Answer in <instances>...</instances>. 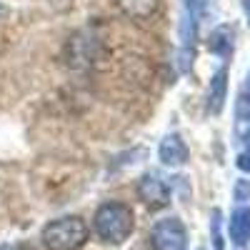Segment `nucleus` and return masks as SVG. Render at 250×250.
<instances>
[{
    "label": "nucleus",
    "instance_id": "obj_14",
    "mask_svg": "<svg viewBox=\"0 0 250 250\" xmlns=\"http://www.w3.org/2000/svg\"><path fill=\"white\" fill-rule=\"evenodd\" d=\"M243 8H245V15H248V23H250V0H243Z\"/></svg>",
    "mask_w": 250,
    "mask_h": 250
},
{
    "label": "nucleus",
    "instance_id": "obj_11",
    "mask_svg": "<svg viewBox=\"0 0 250 250\" xmlns=\"http://www.w3.org/2000/svg\"><path fill=\"white\" fill-rule=\"evenodd\" d=\"M248 198H250V180H238V185H235V200L243 203Z\"/></svg>",
    "mask_w": 250,
    "mask_h": 250
},
{
    "label": "nucleus",
    "instance_id": "obj_6",
    "mask_svg": "<svg viewBox=\"0 0 250 250\" xmlns=\"http://www.w3.org/2000/svg\"><path fill=\"white\" fill-rule=\"evenodd\" d=\"M160 160L163 165H170V168H178V165H183L188 160V145L180 140V135H168V138H163L160 143Z\"/></svg>",
    "mask_w": 250,
    "mask_h": 250
},
{
    "label": "nucleus",
    "instance_id": "obj_2",
    "mask_svg": "<svg viewBox=\"0 0 250 250\" xmlns=\"http://www.w3.org/2000/svg\"><path fill=\"white\" fill-rule=\"evenodd\" d=\"M88 235L90 230L85 220L78 215H65V218L50 220L40 233V240L48 250H80L88 243Z\"/></svg>",
    "mask_w": 250,
    "mask_h": 250
},
{
    "label": "nucleus",
    "instance_id": "obj_5",
    "mask_svg": "<svg viewBox=\"0 0 250 250\" xmlns=\"http://www.w3.org/2000/svg\"><path fill=\"white\" fill-rule=\"evenodd\" d=\"M115 5L130 20H150L160 10L163 0H115Z\"/></svg>",
    "mask_w": 250,
    "mask_h": 250
},
{
    "label": "nucleus",
    "instance_id": "obj_13",
    "mask_svg": "<svg viewBox=\"0 0 250 250\" xmlns=\"http://www.w3.org/2000/svg\"><path fill=\"white\" fill-rule=\"evenodd\" d=\"M133 250H155V245H153V243L148 240V243H140V245H135Z\"/></svg>",
    "mask_w": 250,
    "mask_h": 250
},
{
    "label": "nucleus",
    "instance_id": "obj_16",
    "mask_svg": "<svg viewBox=\"0 0 250 250\" xmlns=\"http://www.w3.org/2000/svg\"><path fill=\"white\" fill-rule=\"evenodd\" d=\"M200 250H203V248H200Z\"/></svg>",
    "mask_w": 250,
    "mask_h": 250
},
{
    "label": "nucleus",
    "instance_id": "obj_9",
    "mask_svg": "<svg viewBox=\"0 0 250 250\" xmlns=\"http://www.w3.org/2000/svg\"><path fill=\"white\" fill-rule=\"evenodd\" d=\"M208 45H210L213 53L228 58V55H230V50H233V28H228V25L218 28V30L210 35V43H208Z\"/></svg>",
    "mask_w": 250,
    "mask_h": 250
},
{
    "label": "nucleus",
    "instance_id": "obj_4",
    "mask_svg": "<svg viewBox=\"0 0 250 250\" xmlns=\"http://www.w3.org/2000/svg\"><path fill=\"white\" fill-rule=\"evenodd\" d=\"M138 190H140V198L150 208H163V205H168V200H170L168 185H165L163 180H158L155 175H145L140 180V185H138Z\"/></svg>",
    "mask_w": 250,
    "mask_h": 250
},
{
    "label": "nucleus",
    "instance_id": "obj_3",
    "mask_svg": "<svg viewBox=\"0 0 250 250\" xmlns=\"http://www.w3.org/2000/svg\"><path fill=\"white\" fill-rule=\"evenodd\" d=\"M150 243L155 250H188V230L178 218H165L153 225Z\"/></svg>",
    "mask_w": 250,
    "mask_h": 250
},
{
    "label": "nucleus",
    "instance_id": "obj_10",
    "mask_svg": "<svg viewBox=\"0 0 250 250\" xmlns=\"http://www.w3.org/2000/svg\"><path fill=\"white\" fill-rule=\"evenodd\" d=\"M210 235H213V245H215V250H225V243H223V235H220V210H213Z\"/></svg>",
    "mask_w": 250,
    "mask_h": 250
},
{
    "label": "nucleus",
    "instance_id": "obj_1",
    "mask_svg": "<svg viewBox=\"0 0 250 250\" xmlns=\"http://www.w3.org/2000/svg\"><path fill=\"white\" fill-rule=\"evenodd\" d=\"M133 228H135V215L125 203L110 200V203H103L95 210L93 230L100 240H105L110 245H118L123 240H128Z\"/></svg>",
    "mask_w": 250,
    "mask_h": 250
},
{
    "label": "nucleus",
    "instance_id": "obj_7",
    "mask_svg": "<svg viewBox=\"0 0 250 250\" xmlns=\"http://www.w3.org/2000/svg\"><path fill=\"white\" fill-rule=\"evenodd\" d=\"M228 233H230V240L238 248H243L250 240V208H238V210L230 215Z\"/></svg>",
    "mask_w": 250,
    "mask_h": 250
},
{
    "label": "nucleus",
    "instance_id": "obj_12",
    "mask_svg": "<svg viewBox=\"0 0 250 250\" xmlns=\"http://www.w3.org/2000/svg\"><path fill=\"white\" fill-rule=\"evenodd\" d=\"M238 168H240L243 173H250V153L238 155Z\"/></svg>",
    "mask_w": 250,
    "mask_h": 250
},
{
    "label": "nucleus",
    "instance_id": "obj_8",
    "mask_svg": "<svg viewBox=\"0 0 250 250\" xmlns=\"http://www.w3.org/2000/svg\"><path fill=\"white\" fill-rule=\"evenodd\" d=\"M225 90H228V70L220 68V70L213 75L210 90H208V108H210V113H220V110H223Z\"/></svg>",
    "mask_w": 250,
    "mask_h": 250
},
{
    "label": "nucleus",
    "instance_id": "obj_15",
    "mask_svg": "<svg viewBox=\"0 0 250 250\" xmlns=\"http://www.w3.org/2000/svg\"><path fill=\"white\" fill-rule=\"evenodd\" d=\"M245 145H248V153H250V130L245 133Z\"/></svg>",
    "mask_w": 250,
    "mask_h": 250
}]
</instances>
